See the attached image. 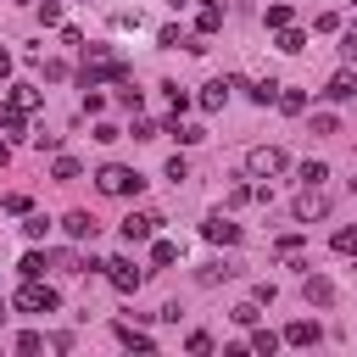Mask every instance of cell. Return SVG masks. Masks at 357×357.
Wrapping results in <instances>:
<instances>
[{
    "label": "cell",
    "mask_w": 357,
    "mask_h": 357,
    "mask_svg": "<svg viewBox=\"0 0 357 357\" xmlns=\"http://www.w3.org/2000/svg\"><path fill=\"white\" fill-rule=\"evenodd\" d=\"M128 134H134V139H156V134H162V128H156V123H151V117H139V112H134V128H128Z\"/></svg>",
    "instance_id": "obj_32"
},
{
    "label": "cell",
    "mask_w": 357,
    "mask_h": 357,
    "mask_svg": "<svg viewBox=\"0 0 357 357\" xmlns=\"http://www.w3.org/2000/svg\"><path fill=\"white\" fill-rule=\"evenodd\" d=\"M112 329H117V340H123V346H134V351H156V340H151L145 329H134V324H112Z\"/></svg>",
    "instance_id": "obj_14"
},
{
    "label": "cell",
    "mask_w": 357,
    "mask_h": 357,
    "mask_svg": "<svg viewBox=\"0 0 357 357\" xmlns=\"http://www.w3.org/2000/svg\"><path fill=\"white\" fill-rule=\"evenodd\" d=\"M0 318H6V296H0Z\"/></svg>",
    "instance_id": "obj_47"
},
{
    "label": "cell",
    "mask_w": 357,
    "mask_h": 357,
    "mask_svg": "<svg viewBox=\"0 0 357 357\" xmlns=\"http://www.w3.org/2000/svg\"><path fill=\"white\" fill-rule=\"evenodd\" d=\"M22 234H28V240H45V234H50V218H45V212H22Z\"/></svg>",
    "instance_id": "obj_20"
},
{
    "label": "cell",
    "mask_w": 357,
    "mask_h": 357,
    "mask_svg": "<svg viewBox=\"0 0 357 357\" xmlns=\"http://www.w3.org/2000/svg\"><path fill=\"white\" fill-rule=\"evenodd\" d=\"M117 229H123V240H128V245H139V240H151V234L162 229V212H128Z\"/></svg>",
    "instance_id": "obj_6"
},
{
    "label": "cell",
    "mask_w": 357,
    "mask_h": 357,
    "mask_svg": "<svg viewBox=\"0 0 357 357\" xmlns=\"http://www.w3.org/2000/svg\"><path fill=\"white\" fill-rule=\"evenodd\" d=\"M301 296H307L312 307H329V301H335V284H329L324 273H307V284H301Z\"/></svg>",
    "instance_id": "obj_12"
},
{
    "label": "cell",
    "mask_w": 357,
    "mask_h": 357,
    "mask_svg": "<svg viewBox=\"0 0 357 357\" xmlns=\"http://www.w3.org/2000/svg\"><path fill=\"white\" fill-rule=\"evenodd\" d=\"M312 134H324V139L340 134V117H335V112H318V117H312Z\"/></svg>",
    "instance_id": "obj_29"
},
{
    "label": "cell",
    "mask_w": 357,
    "mask_h": 357,
    "mask_svg": "<svg viewBox=\"0 0 357 357\" xmlns=\"http://www.w3.org/2000/svg\"><path fill=\"white\" fill-rule=\"evenodd\" d=\"M167 134H173L178 145H195V139H206V128H195V123H178V117H167Z\"/></svg>",
    "instance_id": "obj_19"
},
{
    "label": "cell",
    "mask_w": 357,
    "mask_h": 357,
    "mask_svg": "<svg viewBox=\"0 0 357 357\" xmlns=\"http://www.w3.org/2000/svg\"><path fill=\"white\" fill-rule=\"evenodd\" d=\"M273 100H279V112H284V117H301V112H307V95H301V89H279Z\"/></svg>",
    "instance_id": "obj_18"
},
{
    "label": "cell",
    "mask_w": 357,
    "mask_h": 357,
    "mask_svg": "<svg viewBox=\"0 0 357 357\" xmlns=\"http://www.w3.org/2000/svg\"><path fill=\"white\" fill-rule=\"evenodd\" d=\"M273 33H279V50H284V56H296V50H307V33H301L296 22H284V28H273Z\"/></svg>",
    "instance_id": "obj_15"
},
{
    "label": "cell",
    "mask_w": 357,
    "mask_h": 357,
    "mask_svg": "<svg viewBox=\"0 0 357 357\" xmlns=\"http://www.w3.org/2000/svg\"><path fill=\"white\" fill-rule=\"evenodd\" d=\"M22 117H28V112H17V106H0V139H22Z\"/></svg>",
    "instance_id": "obj_17"
},
{
    "label": "cell",
    "mask_w": 357,
    "mask_h": 357,
    "mask_svg": "<svg viewBox=\"0 0 357 357\" xmlns=\"http://www.w3.org/2000/svg\"><path fill=\"white\" fill-rule=\"evenodd\" d=\"M351 95H357V73H351V67H340V73L324 84V100H351Z\"/></svg>",
    "instance_id": "obj_8"
},
{
    "label": "cell",
    "mask_w": 357,
    "mask_h": 357,
    "mask_svg": "<svg viewBox=\"0 0 357 357\" xmlns=\"http://www.w3.org/2000/svg\"><path fill=\"white\" fill-rule=\"evenodd\" d=\"M6 106L33 112V106H39V89H33V84H6Z\"/></svg>",
    "instance_id": "obj_13"
},
{
    "label": "cell",
    "mask_w": 357,
    "mask_h": 357,
    "mask_svg": "<svg viewBox=\"0 0 357 357\" xmlns=\"http://www.w3.org/2000/svg\"><path fill=\"white\" fill-rule=\"evenodd\" d=\"M61 229H67L73 240H95V234H100V223H95L89 212H67V218H61Z\"/></svg>",
    "instance_id": "obj_11"
},
{
    "label": "cell",
    "mask_w": 357,
    "mask_h": 357,
    "mask_svg": "<svg viewBox=\"0 0 357 357\" xmlns=\"http://www.w3.org/2000/svg\"><path fill=\"white\" fill-rule=\"evenodd\" d=\"M229 89H234V78H212V84L201 89V112H223V100H229Z\"/></svg>",
    "instance_id": "obj_10"
},
{
    "label": "cell",
    "mask_w": 357,
    "mask_h": 357,
    "mask_svg": "<svg viewBox=\"0 0 357 357\" xmlns=\"http://www.w3.org/2000/svg\"><path fill=\"white\" fill-rule=\"evenodd\" d=\"M151 262H156V268H173V262H178V245H173V240H156V245H151Z\"/></svg>",
    "instance_id": "obj_24"
},
{
    "label": "cell",
    "mask_w": 357,
    "mask_h": 357,
    "mask_svg": "<svg viewBox=\"0 0 357 357\" xmlns=\"http://www.w3.org/2000/svg\"><path fill=\"white\" fill-rule=\"evenodd\" d=\"M195 28H201V33H218V28H223V6H201Z\"/></svg>",
    "instance_id": "obj_23"
},
{
    "label": "cell",
    "mask_w": 357,
    "mask_h": 357,
    "mask_svg": "<svg viewBox=\"0 0 357 357\" xmlns=\"http://www.w3.org/2000/svg\"><path fill=\"white\" fill-rule=\"evenodd\" d=\"M262 22H268V28H284V22H296V11H290V6H268Z\"/></svg>",
    "instance_id": "obj_27"
},
{
    "label": "cell",
    "mask_w": 357,
    "mask_h": 357,
    "mask_svg": "<svg viewBox=\"0 0 357 357\" xmlns=\"http://www.w3.org/2000/svg\"><path fill=\"white\" fill-rule=\"evenodd\" d=\"M335 251L351 257V251H357V229H335Z\"/></svg>",
    "instance_id": "obj_35"
},
{
    "label": "cell",
    "mask_w": 357,
    "mask_h": 357,
    "mask_svg": "<svg viewBox=\"0 0 357 357\" xmlns=\"http://www.w3.org/2000/svg\"><path fill=\"white\" fill-rule=\"evenodd\" d=\"M39 22L56 28V22H61V6H56V0H39Z\"/></svg>",
    "instance_id": "obj_36"
},
{
    "label": "cell",
    "mask_w": 357,
    "mask_h": 357,
    "mask_svg": "<svg viewBox=\"0 0 357 357\" xmlns=\"http://www.w3.org/2000/svg\"><path fill=\"white\" fill-rule=\"evenodd\" d=\"M17 307H22V312H56V307H61V296H56L50 284H39V279H22Z\"/></svg>",
    "instance_id": "obj_4"
},
{
    "label": "cell",
    "mask_w": 357,
    "mask_h": 357,
    "mask_svg": "<svg viewBox=\"0 0 357 357\" xmlns=\"http://www.w3.org/2000/svg\"><path fill=\"white\" fill-rule=\"evenodd\" d=\"M324 178H329V162H307L301 167V184H324Z\"/></svg>",
    "instance_id": "obj_33"
},
{
    "label": "cell",
    "mask_w": 357,
    "mask_h": 357,
    "mask_svg": "<svg viewBox=\"0 0 357 357\" xmlns=\"http://www.w3.org/2000/svg\"><path fill=\"white\" fill-rule=\"evenodd\" d=\"M245 201H257V184H234L229 190V206H245Z\"/></svg>",
    "instance_id": "obj_37"
},
{
    "label": "cell",
    "mask_w": 357,
    "mask_h": 357,
    "mask_svg": "<svg viewBox=\"0 0 357 357\" xmlns=\"http://www.w3.org/2000/svg\"><path fill=\"white\" fill-rule=\"evenodd\" d=\"M45 346H50V340H45L39 329H28V335H17V351H22V357H39Z\"/></svg>",
    "instance_id": "obj_26"
},
{
    "label": "cell",
    "mask_w": 357,
    "mask_h": 357,
    "mask_svg": "<svg viewBox=\"0 0 357 357\" xmlns=\"http://www.w3.org/2000/svg\"><path fill=\"white\" fill-rule=\"evenodd\" d=\"M50 268H56V273H84V257H78V251H56Z\"/></svg>",
    "instance_id": "obj_25"
},
{
    "label": "cell",
    "mask_w": 357,
    "mask_h": 357,
    "mask_svg": "<svg viewBox=\"0 0 357 357\" xmlns=\"http://www.w3.org/2000/svg\"><path fill=\"white\" fill-rule=\"evenodd\" d=\"M162 89H167V100H173V117H178V112H184V106H190V95H184V89H178V84H162Z\"/></svg>",
    "instance_id": "obj_41"
},
{
    "label": "cell",
    "mask_w": 357,
    "mask_h": 357,
    "mask_svg": "<svg viewBox=\"0 0 357 357\" xmlns=\"http://www.w3.org/2000/svg\"><path fill=\"white\" fill-rule=\"evenodd\" d=\"M279 340H290V346H318V340H324V329H318L312 318H296V324H290Z\"/></svg>",
    "instance_id": "obj_9"
},
{
    "label": "cell",
    "mask_w": 357,
    "mask_h": 357,
    "mask_svg": "<svg viewBox=\"0 0 357 357\" xmlns=\"http://www.w3.org/2000/svg\"><path fill=\"white\" fill-rule=\"evenodd\" d=\"M100 268H106V284H112V290H123V296H134V290L145 284V273H139L128 257H112V262H100Z\"/></svg>",
    "instance_id": "obj_5"
},
{
    "label": "cell",
    "mask_w": 357,
    "mask_h": 357,
    "mask_svg": "<svg viewBox=\"0 0 357 357\" xmlns=\"http://www.w3.org/2000/svg\"><path fill=\"white\" fill-rule=\"evenodd\" d=\"M284 167H290V162H284L279 145H251V151H245V173H251V178H279Z\"/></svg>",
    "instance_id": "obj_1"
},
{
    "label": "cell",
    "mask_w": 357,
    "mask_h": 357,
    "mask_svg": "<svg viewBox=\"0 0 357 357\" xmlns=\"http://www.w3.org/2000/svg\"><path fill=\"white\" fill-rule=\"evenodd\" d=\"M156 45H167V50H178V45H184V33H178V28H173V22H167V28H162V33H156Z\"/></svg>",
    "instance_id": "obj_39"
},
{
    "label": "cell",
    "mask_w": 357,
    "mask_h": 357,
    "mask_svg": "<svg viewBox=\"0 0 357 357\" xmlns=\"http://www.w3.org/2000/svg\"><path fill=\"white\" fill-rule=\"evenodd\" d=\"M229 318H234V324H240V329H251V324H257V318H262V312H257V301H240V307H234V312H229Z\"/></svg>",
    "instance_id": "obj_31"
},
{
    "label": "cell",
    "mask_w": 357,
    "mask_h": 357,
    "mask_svg": "<svg viewBox=\"0 0 357 357\" xmlns=\"http://www.w3.org/2000/svg\"><path fill=\"white\" fill-rule=\"evenodd\" d=\"M95 184H100V195H139V173L134 167H117V162H106L100 173H95Z\"/></svg>",
    "instance_id": "obj_2"
},
{
    "label": "cell",
    "mask_w": 357,
    "mask_h": 357,
    "mask_svg": "<svg viewBox=\"0 0 357 357\" xmlns=\"http://www.w3.org/2000/svg\"><path fill=\"white\" fill-rule=\"evenodd\" d=\"M28 139H33L39 151H56V145H61V134H45V128H39V134H28Z\"/></svg>",
    "instance_id": "obj_42"
},
{
    "label": "cell",
    "mask_w": 357,
    "mask_h": 357,
    "mask_svg": "<svg viewBox=\"0 0 357 357\" xmlns=\"http://www.w3.org/2000/svg\"><path fill=\"white\" fill-rule=\"evenodd\" d=\"M167 6H190V0H167Z\"/></svg>",
    "instance_id": "obj_45"
},
{
    "label": "cell",
    "mask_w": 357,
    "mask_h": 357,
    "mask_svg": "<svg viewBox=\"0 0 357 357\" xmlns=\"http://www.w3.org/2000/svg\"><path fill=\"white\" fill-rule=\"evenodd\" d=\"M6 73H11V50L0 45V84H6Z\"/></svg>",
    "instance_id": "obj_43"
},
{
    "label": "cell",
    "mask_w": 357,
    "mask_h": 357,
    "mask_svg": "<svg viewBox=\"0 0 357 357\" xmlns=\"http://www.w3.org/2000/svg\"><path fill=\"white\" fill-rule=\"evenodd\" d=\"M290 212H296V223H318L329 212V190L324 184H301V195L290 201Z\"/></svg>",
    "instance_id": "obj_3"
},
{
    "label": "cell",
    "mask_w": 357,
    "mask_h": 357,
    "mask_svg": "<svg viewBox=\"0 0 357 357\" xmlns=\"http://www.w3.org/2000/svg\"><path fill=\"white\" fill-rule=\"evenodd\" d=\"M201 234H206L212 245H234V240H240V223H229V218L218 212V218H206V223H201Z\"/></svg>",
    "instance_id": "obj_7"
},
{
    "label": "cell",
    "mask_w": 357,
    "mask_h": 357,
    "mask_svg": "<svg viewBox=\"0 0 357 357\" xmlns=\"http://www.w3.org/2000/svg\"><path fill=\"white\" fill-rule=\"evenodd\" d=\"M50 173H56V178H61V184H73V178H78V173H84V167H78V162H73V156H56V167H50Z\"/></svg>",
    "instance_id": "obj_30"
},
{
    "label": "cell",
    "mask_w": 357,
    "mask_h": 357,
    "mask_svg": "<svg viewBox=\"0 0 357 357\" xmlns=\"http://www.w3.org/2000/svg\"><path fill=\"white\" fill-rule=\"evenodd\" d=\"M273 95H279V84H273V78H268V84H257V89H251V100H257V106H268V100H273Z\"/></svg>",
    "instance_id": "obj_40"
},
{
    "label": "cell",
    "mask_w": 357,
    "mask_h": 357,
    "mask_svg": "<svg viewBox=\"0 0 357 357\" xmlns=\"http://www.w3.org/2000/svg\"><path fill=\"white\" fill-rule=\"evenodd\" d=\"M251 351L273 357V351H279V335H273V329H257V324H251Z\"/></svg>",
    "instance_id": "obj_22"
},
{
    "label": "cell",
    "mask_w": 357,
    "mask_h": 357,
    "mask_svg": "<svg viewBox=\"0 0 357 357\" xmlns=\"http://www.w3.org/2000/svg\"><path fill=\"white\" fill-rule=\"evenodd\" d=\"M0 206H6V212H17V218H22V212H33V201H28V195H22V190H11V195H6V201H0Z\"/></svg>",
    "instance_id": "obj_34"
},
{
    "label": "cell",
    "mask_w": 357,
    "mask_h": 357,
    "mask_svg": "<svg viewBox=\"0 0 357 357\" xmlns=\"http://www.w3.org/2000/svg\"><path fill=\"white\" fill-rule=\"evenodd\" d=\"M17 273H22V279H45V251H22Z\"/></svg>",
    "instance_id": "obj_21"
},
{
    "label": "cell",
    "mask_w": 357,
    "mask_h": 357,
    "mask_svg": "<svg viewBox=\"0 0 357 357\" xmlns=\"http://www.w3.org/2000/svg\"><path fill=\"white\" fill-rule=\"evenodd\" d=\"M6 162H11V145H6V139H0V167H6Z\"/></svg>",
    "instance_id": "obj_44"
},
{
    "label": "cell",
    "mask_w": 357,
    "mask_h": 357,
    "mask_svg": "<svg viewBox=\"0 0 357 357\" xmlns=\"http://www.w3.org/2000/svg\"><path fill=\"white\" fill-rule=\"evenodd\" d=\"M84 112H89V117H100V112H106V95H100V84H89V89H84Z\"/></svg>",
    "instance_id": "obj_28"
},
{
    "label": "cell",
    "mask_w": 357,
    "mask_h": 357,
    "mask_svg": "<svg viewBox=\"0 0 357 357\" xmlns=\"http://www.w3.org/2000/svg\"><path fill=\"white\" fill-rule=\"evenodd\" d=\"M273 251H279V257H301V234H279Z\"/></svg>",
    "instance_id": "obj_38"
},
{
    "label": "cell",
    "mask_w": 357,
    "mask_h": 357,
    "mask_svg": "<svg viewBox=\"0 0 357 357\" xmlns=\"http://www.w3.org/2000/svg\"><path fill=\"white\" fill-rule=\"evenodd\" d=\"M201 6H223V0H201Z\"/></svg>",
    "instance_id": "obj_46"
},
{
    "label": "cell",
    "mask_w": 357,
    "mask_h": 357,
    "mask_svg": "<svg viewBox=\"0 0 357 357\" xmlns=\"http://www.w3.org/2000/svg\"><path fill=\"white\" fill-rule=\"evenodd\" d=\"M223 279H234V262H206V268H195V284H223Z\"/></svg>",
    "instance_id": "obj_16"
}]
</instances>
